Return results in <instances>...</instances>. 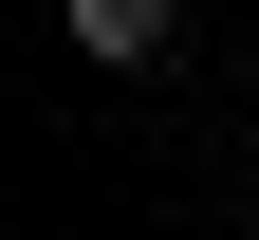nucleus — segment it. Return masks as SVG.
<instances>
[{"label": "nucleus", "instance_id": "obj_1", "mask_svg": "<svg viewBox=\"0 0 259 240\" xmlns=\"http://www.w3.org/2000/svg\"><path fill=\"white\" fill-rule=\"evenodd\" d=\"M56 37H74L93 74H130V56H167V0H56Z\"/></svg>", "mask_w": 259, "mask_h": 240}]
</instances>
